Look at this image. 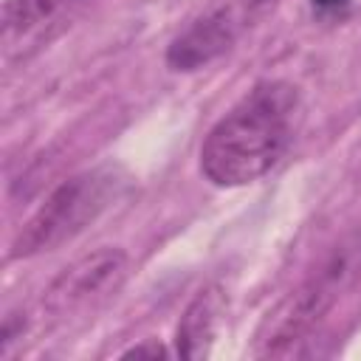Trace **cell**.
<instances>
[{
	"label": "cell",
	"mask_w": 361,
	"mask_h": 361,
	"mask_svg": "<svg viewBox=\"0 0 361 361\" xmlns=\"http://www.w3.org/2000/svg\"><path fill=\"white\" fill-rule=\"evenodd\" d=\"M361 271V234L341 240L324 262L271 307L257 330V355H288L330 313L341 290Z\"/></svg>",
	"instance_id": "2"
},
{
	"label": "cell",
	"mask_w": 361,
	"mask_h": 361,
	"mask_svg": "<svg viewBox=\"0 0 361 361\" xmlns=\"http://www.w3.org/2000/svg\"><path fill=\"white\" fill-rule=\"evenodd\" d=\"M121 175L110 166L87 169L62 180L23 223L8 257L25 259L45 251H56L59 245L71 243L113 206L121 192Z\"/></svg>",
	"instance_id": "3"
},
{
	"label": "cell",
	"mask_w": 361,
	"mask_h": 361,
	"mask_svg": "<svg viewBox=\"0 0 361 361\" xmlns=\"http://www.w3.org/2000/svg\"><path fill=\"white\" fill-rule=\"evenodd\" d=\"M279 0H209V6L166 45V65L172 71H197L223 56L248 34Z\"/></svg>",
	"instance_id": "4"
},
{
	"label": "cell",
	"mask_w": 361,
	"mask_h": 361,
	"mask_svg": "<svg viewBox=\"0 0 361 361\" xmlns=\"http://www.w3.org/2000/svg\"><path fill=\"white\" fill-rule=\"evenodd\" d=\"M79 0H6L0 14V45L6 62H23L48 45L71 20Z\"/></svg>",
	"instance_id": "6"
},
{
	"label": "cell",
	"mask_w": 361,
	"mask_h": 361,
	"mask_svg": "<svg viewBox=\"0 0 361 361\" xmlns=\"http://www.w3.org/2000/svg\"><path fill=\"white\" fill-rule=\"evenodd\" d=\"M127 276V254L121 248H99L71 262L45 290L42 307L51 316H71L82 307L104 302Z\"/></svg>",
	"instance_id": "5"
},
{
	"label": "cell",
	"mask_w": 361,
	"mask_h": 361,
	"mask_svg": "<svg viewBox=\"0 0 361 361\" xmlns=\"http://www.w3.org/2000/svg\"><path fill=\"white\" fill-rule=\"evenodd\" d=\"M299 118L302 96L293 82H257L203 138V178L223 189L259 180L290 149Z\"/></svg>",
	"instance_id": "1"
},
{
	"label": "cell",
	"mask_w": 361,
	"mask_h": 361,
	"mask_svg": "<svg viewBox=\"0 0 361 361\" xmlns=\"http://www.w3.org/2000/svg\"><path fill=\"white\" fill-rule=\"evenodd\" d=\"M226 310H228V296L220 285L200 288L180 313V322L175 327V353L192 361L206 358L214 347Z\"/></svg>",
	"instance_id": "7"
},
{
	"label": "cell",
	"mask_w": 361,
	"mask_h": 361,
	"mask_svg": "<svg viewBox=\"0 0 361 361\" xmlns=\"http://www.w3.org/2000/svg\"><path fill=\"white\" fill-rule=\"evenodd\" d=\"M124 358H138V355H149V358H158V355H166V350L155 341V338H147V341H141V344H135V347H130V350H124L121 353Z\"/></svg>",
	"instance_id": "9"
},
{
	"label": "cell",
	"mask_w": 361,
	"mask_h": 361,
	"mask_svg": "<svg viewBox=\"0 0 361 361\" xmlns=\"http://www.w3.org/2000/svg\"><path fill=\"white\" fill-rule=\"evenodd\" d=\"M310 3H313L316 11H322V14H333V11H341L350 0H310Z\"/></svg>",
	"instance_id": "10"
},
{
	"label": "cell",
	"mask_w": 361,
	"mask_h": 361,
	"mask_svg": "<svg viewBox=\"0 0 361 361\" xmlns=\"http://www.w3.org/2000/svg\"><path fill=\"white\" fill-rule=\"evenodd\" d=\"M25 313H8L6 319H3V333H0V353H8V347H11V341L17 338V336H23V327H25V319H23Z\"/></svg>",
	"instance_id": "8"
}]
</instances>
